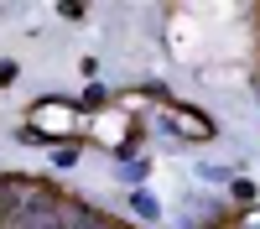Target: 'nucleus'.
<instances>
[{"instance_id": "nucleus-1", "label": "nucleus", "mask_w": 260, "mask_h": 229, "mask_svg": "<svg viewBox=\"0 0 260 229\" xmlns=\"http://www.w3.org/2000/svg\"><path fill=\"white\" fill-rule=\"evenodd\" d=\"M26 125L37 136H68V130H78V110L73 104H37L26 115Z\"/></svg>"}, {"instance_id": "nucleus-2", "label": "nucleus", "mask_w": 260, "mask_h": 229, "mask_svg": "<svg viewBox=\"0 0 260 229\" xmlns=\"http://www.w3.org/2000/svg\"><path fill=\"white\" fill-rule=\"evenodd\" d=\"M167 115L182 125V130H192V136H213V125L203 120V115H192V110H177V104H167Z\"/></svg>"}]
</instances>
